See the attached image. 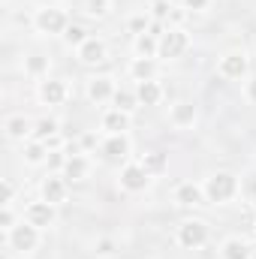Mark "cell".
I'll list each match as a JSON object with an SVG mask.
<instances>
[{
	"label": "cell",
	"mask_w": 256,
	"mask_h": 259,
	"mask_svg": "<svg viewBox=\"0 0 256 259\" xmlns=\"http://www.w3.org/2000/svg\"><path fill=\"white\" fill-rule=\"evenodd\" d=\"M202 187H205V199L214 202V205H226V202H232L241 193V181L232 172H214V175L205 178Z\"/></svg>",
	"instance_id": "1"
},
{
	"label": "cell",
	"mask_w": 256,
	"mask_h": 259,
	"mask_svg": "<svg viewBox=\"0 0 256 259\" xmlns=\"http://www.w3.org/2000/svg\"><path fill=\"white\" fill-rule=\"evenodd\" d=\"M69 24H72V21L66 18L64 9H58V6H39V9L33 12V27H36V33H42V36H64Z\"/></svg>",
	"instance_id": "2"
},
{
	"label": "cell",
	"mask_w": 256,
	"mask_h": 259,
	"mask_svg": "<svg viewBox=\"0 0 256 259\" xmlns=\"http://www.w3.org/2000/svg\"><path fill=\"white\" fill-rule=\"evenodd\" d=\"M39 232L42 229H36L33 223H27L24 217L6 232V244L15 250V253H30V250H36L39 247Z\"/></svg>",
	"instance_id": "3"
},
{
	"label": "cell",
	"mask_w": 256,
	"mask_h": 259,
	"mask_svg": "<svg viewBox=\"0 0 256 259\" xmlns=\"http://www.w3.org/2000/svg\"><path fill=\"white\" fill-rule=\"evenodd\" d=\"M118 184L124 193H145L148 184H151V172L139 163V160H127L121 166V175H118Z\"/></svg>",
	"instance_id": "4"
},
{
	"label": "cell",
	"mask_w": 256,
	"mask_h": 259,
	"mask_svg": "<svg viewBox=\"0 0 256 259\" xmlns=\"http://www.w3.org/2000/svg\"><path fill=\"white\" fill-rule=\"evenodd\" d=\"M208 235L211 232H208V223L205 220H184L178 226V232H175V241L184 250H199V247L208 244Z\"/></svg>",
	"instance_id": "5"
},
{
	"label": "cell",
	"mask_w": 256,
	"mask_h": 259,
	"mask_svg": "<svg viewBox=\"0 0 256 259\" xmlns=\"http://www.w3.org/2000/svg\"><path fill=\"white\" fill-rule=\"evenodd\" d=\"M190 49V33L184 30V27H166V33L160 36V55L157 58H163V61H175V58H181L184 52Z\"/></svg>",
	"instance_id": "6"
},
{
	"label": "cell",
	"mask_w": 256,
	"mask_h": 259,
	"mask_svg": "<svg viewBox=\"0 0 256 259\" xmlns=\"http://www.w3.org/2000/svg\"><path fill=\"white\" fill-rule=\"evenodd\" d=\"M217 72H220V78H229V81H238V78H247V72H250V58L244 55V52H226L223 58H220V64H217Z\"/></svg>",
	"instance_id": "7"
},
{
	"label": "cell",
	"mask_w": 256,
	"mask_h": 259,
	"mask_svg": "<svg viewBox=\"0 0 256 259\" xmlns=\"http://www.w3.org/2000/svg\"><path fill=\"white\" fill-rule=\"evenodd\" d=\"M115 91H118V84H115V78H112V75H94V78H88V84H84L88 100H91V103H97V106L112 103Z\"/></svg>",
	"instance_id": "8"
},
{
	"label": "cell",
	"mask_w": 256,
	"mask_h": 259,
	"mask_svg": "<svg viewBox=\"0 0 256 259\" xmlns=\"http://www.w3.org/2000/svg\"><path fill=\"white\" fill-rule=\"evenodd\" d=\"M75 58H78V64H84V66H97L109 58V49H106V42H103L100 36H88V39L75 49Z\"/></svg>",
	"instance_id": "9"
},
{
	"label": "cell",
	"mask_w": 256,
	"mask_h": 259,
	"mask_svg": "<svg viewBox=\"0 0 256 259\" xmlns=\"http://www.w3.org/2000/svg\"><path fill=\"white\" fill-rule=\"evenodd\" d=\"M36 94H39L42 106H64L66 97H69V88H66L64 78H42Z\"/></svg>",
	"instance_id": "10"
},
{
	"label": "cell",
	"mask_w": 256,
	"mask_h": 259,
	"mask_svg": "<svg viewBox=\"0 0 256 259\" xmlns=\"http://www.w3.org/2000/svg\"><path fill=\"white\" fill-rule=\"evenodd\" d=\"M130 136L127 133H118V136H106L103 139V145H100V151H103V157L109 160V163H127V157H130Z\"/></svg>",
	"instance_id": "11"
},
{
	"label": "cell",
	"mask_w": 256,
	"mask_h": 259,
	"mask_svg": "<svg viewBox=\"0 0 256 259\" xmlns=\"http://www.w3.org/2000/svg\"><path fill=\"white\" fill-rule=\"evenodd\" d=\"M66 190H69V181H66L61 172H49L46 181L39 184V196L46 202H52V205H61L66 199Z\"/></svg>",
	"instance_id": "12"
},
{
	"label": "cell",
	"mask_w": 256,
	"mask_h": 259,
	"mask_svg": "<svg viewBox=\"0 0 256 259\" xmlns=\"http://www.w3.org/2000/svg\"><path fill=\"white\" fill-rule=\"evenodd\" d=\"M55 205L52 202H46V199H39V202H30L27 208H24V220L27 223H33L36 229H49L52 223H55Z\"/></svg>",
	"instance_id": "13"
},
{
	"label": "cell",
	"mask_w": 256,
	"mask_h": 259,
	"mask_svg": "<svg viewBox=\"0 0 256 259\" xmlns=\"http://www.w3.org/2000/svg\"><path fill=\"white\" fill-rule=\"evenodd\" d=\"M175 202H178L181 208L205 205V202H208V199H205V187H202V184H196V181H181V184L175 187Z\"/></svg>",
	"instance_id": "14"
},
{
	"label": "cell",
	"mask_w": 256,
	"mask_h": 259,
	"mask_svg": "<svg viewBox=\"0 0 256 259\" xmlns=\"http://www.w3.org/2000/svg\"><path fill=\"white\" fill-rule=\"evenodd\" d=\"M100 127H103V133H106V136L127 133V130H130V115L112 106V109H106V112H103V118H100Z\"/></svg>",
	"instance_id": "15"
},
{
	"label": "cell",
	"mask_w": 256,
	"mask_h": 259,
	"mask_svg": "<svg viewBox=\"0 0 256 259\" xmlns=\"http://www.w3.org/2000/svg\"><path fill=\"white\" fill-rule=\"evenodd\" d=\"M3 130H6V139L9 142H27V139H33V124L24 115H9Z\"/></svg>",
	"instance_id": "16"
},
{
	"label": "cell",
	"mask_w": 256,
	"mask_h": 259,
	"mask_svg": "<svg viewBox=\"0 0 256 259\" xmlns=\"http://www.w3.org/2000/svg\"><path fill=\"white\" fill-rule=\"evenodd\" d=\"M49 151H52V145H49V142L27 139V142H24V148H21V157H24V163H27V166H46Z\"/></svg>",
	"instance_id": "17"
},
{
	"label": "cell",
	"mask_w": 256,
	"mask_h": 259,
	"mask_svg": "<svg viewBox=\"0 0 256 259\" xmlns=\"http://www.w3.org/2000/svg\"><path fill=\"white\" fill-rule=\"evenodd\" d=\"M136 97L142 106H157L163 100V84L157 78H148V81H136Z\"/></svg>",
	"instance_id": "18"
},
{
	"label": "cell",
	"mask_w": 256,
	"mask_h": 259,
	"mask_svg": "<svg viewBox=\"0 0 256 259\" xmlns=\"http://www.w3.org/2000/svg\"><path fill=\"white\" fill-rule=\"evenodd\" d=\"M88 172H91V160H88L84 154H69V157H66V166H64V172H61V175H64L66 181H81Z\"/></svg>",
	"instance_id": "19"
},
{
	"label": "cell",
	"mask_w": 256,
	"mask_h": 259,
	"mask_svg": "<svg viewBox=\"0 0 256 259\" xmlns=\"http://www.w3.org/2000/svg\"><path fill=\"white\" fill-rule=\"evenodd\" d=\"M169 121H172V127H178V130L193 127V124H196V106L187 103V100L175 103V106H172V112H169Z\"/></svg>",
	"instance_id": "20"
},
{
	"label": "cell",
	"mask_w": 256,
	"mask_h": 259,
	"mask_svg": "<svg viewBox=\"0 0 256 259\" xmlns=\"http://www.w3.org/2000/svg\"><path fill=\"white\" fill-rule=\"evenodd\" d=\"M130 75H133V81L157 78V58H133L130 61Z\"/></svg>",
	"instance_id": "21"
},
{
	"label": "cell",
	"mask_w": 256,
	"mask_h": 259,
	"mask_svg": "<svg viewBox=\"0 0 256 259\" xmlns=\"http://www.w3.org/2000/svg\"><path fill=\"white\" fill-rule=\"evenodd\" d=\"M133 52H136V58H157L160 39L154 33H139V36H133Z\"/></svg>",
	"instance_id": "22"
},
{
	"label": "cell",
	"mask_w": 256,
	"mask_h": 259,
	"mask_svg": "<svg viewBox=\"0 0 256 259\" xmlns=\"http://www.w3.org/2000/svg\"><path fill=\"white\" fill-rule=\"evenodd\" d=\"M112 106L121 109V112H127V115H133L142 103H139V97H136V88H118L115 97H112Z\"/></svg>",
	"instance_id": "23"
},
{
	"label": "cell",
	"mask_w": 256,
	"mask_h": 259,
	"mask_svg": "<svg viewBox=\"0 0 256 259\" xmlns=\"http://www.w3.org/2000/svg\"><path fill=\"white\" fill-rule=\"evenodd\" d=\"M220 256L223 259H250V247L241 238H226L223 247H220Z\"/></svg>",
	"instance_id": "24"
},
{
	"label": "cell",
	"mask_w": 256,
	"mask_h": 259,
	"mask_svg": "<svg viewBox=\"0 0 256 259\" xmlns=\"http://www.w3.org/2000/svg\"><path fill=\"white\" fill-rule=\"evenodd\" d=\"M139 163L151 172V178H154V175H163V172L169 169V157H166L163 151H151V154H145Z\"/></svg>",
	"instance_id": "25"
},
{
	"label": "cell",
	"mask_w": 256,
	"mask_h": 259,
	"mask_svg": "<svg viewBox=\"0 0 256 259\" xmlns=\"http://www.w3.org/2000/svg\"><path fill=\"white\" fill-rule=\"evenodd\" d=\"M24 72L30 78H49V58L46 55H30L24 58Z\"/></svg>",
	"instance_id": "26"
},
{
	"label": "cell",
	"mask_w": 256,
	"mask_h": 259,
	"mask_svg": "<svg viewBox=\"0 0 256 259\" xmlns=\"http://www.w3.org/2000/svg\"><path fill=\"white\" fill-rule=\"evenodd\" d=\"M58 130H61V124H58L55 118H39V121L33 124V139L49 142V139H55V136H58Z\"/></svg>",
	"instance_id": "27"
},
{
	"label": "cell",
	"mask_w": 256,
	"mask_h": 259,
	"mask_svg": "<svg viewBox=\"0 0 256 259\" xmlns=\"http://www.w3.org/2000/svg\"><path fill=\"white\" fill-rule=\"evenodd\" d=\"M88 36H91V33H88L81 24H69V27H66V33H64V42L69 46V49H78Z\"/></svg>",
	"instance_id": "28"
},
{
	"label": "cell",
	"mask_w": 256,
	"mask_h": 259,
	"mask_svg": "<svg viewBox=\"0 0 256 259\" xmlns=\"http://www.w3.org/2000/svg\"><path fill=\"white\" fill-rule=\"evenodd\" d=\"M109 9H112V0H88V3H84V12H88L91 18H106Z\"/></svg>",
	"instance_id": "29"
},
{
	"label": "cell",
	"mask_w": 256,
	"mask_h": 259,
	"mask_svg": "<svg viewBox=\"0 0 256 259\" xmlns=\"http://www.w3.org/2000/svg\"><path fill=\"white\" fill-rule=\"evenodd\" d=\"M66 157H69V154H64L61 148H52V151H49V160H46V166H49V172H64V166H66Z\"/></svg>",
	"instance_id": "30"
},
{
	"label": "cell",
	"mask_w": 256,
	"mask_h": 259,
	"mask_svg": "<svg viewBox=\"0 0 256 259\" xmlns=\"http://www.w3.org/2000/svg\"><path fill=\"white\" fill-rule=\"evenodd\" d=\"M151 9H154V12H151L154 21H166V24H169V18H172V3H169V0H154Z\"/></svg>",
	"instance_id": "31"
},
{
	"label": "cell",
	"mask_w": 256,
	"mask_h": 259,
	"mask_svg": "<svg viewBox=\"0 0 256 259\" xmlns=\"http://www.w3.org/2000/svg\"><path fill=\"white\" fill-rule=\"evenodd\" d=\"M127 27H130V33H133V36L148 33V27H151V15H133V18L127 21Z\"/></svg>",
	"instance_id": "32"
},
{
	"label": "cell",
	"mask_w": 256,
	"mask_h": 259,
	"mask_svg": "<svg viewBox=\"0 0 256 259\" xmlns=\"http://www.w3.org/2000/svg\"><path fill=\"white\" fill-rule=\"evenodd\" d=\"M15 223H18V220H15V211H12V205H3V208H0V229H3V232H9Z\"/></svg>",
	"instance_id": "33"
},
{
	"label": "cell",
	"mask_w": 256,
	"mask_h": 259,
	"mask_svg": "<svg viewBox=\"0 0 256 259\" xmlns=\"http://www.w3.org/2000/svg\"><path fill=\"white\" fill-rule=\"evenodd\" d=\"M94 250H97V256H112V253H115V241H112V238H100Z\"/></svg>",
	"instance_id": "34"
},
{
	"label": "cell",
	"mask_w": 256,
	"mask_h": 259,
	"mask_svg": "<svg viewBox=\"0 0 256 259\" xmlns=\"http://www.w3.org/2000/svg\"><path fill=\"white\" fill-rule=\"evenodd\" d=\"M208 3H211V0H184V9H190V12H202V9H208Z\"/></svg>",
	"instance_id": "35"
},
{
	"label": "cell",
	"mask_w": 256,
	"mask_h": 259,
	"mask_svg": "<svg viewBox=\"0 0 256 259\" xmlns=\"http://www.w3.org/2000/svg\"><path fill=\"white\" fill-rule=\"evenodd\" d=\"M244 97H247V100L256 106V75H250V78H247V84H244Z\"/></svg>",
	"instance_id": "36"
},
{
	"label": "cell",
	"mask_w": 256,
	"mask_h": 259,
	"mask_svg": "<svg viewBox=\"0 0 256 259\" xmlns=\"http://www.w3.org/2000/svg\"><path fill=\"white\" fill-rule=\"evenodd\" d=\"M3 190H6V196H3V205H12V199H15V184L6 178L3 181Z\"/></svg>",
	"instance_id": "37"
},
{
	"label": "cell",
	"mask_w": 256,
	"mask_h": 259,
	"mask_svg": "<svg viewBox=\"0 0 256 259\" xmlns=\"http://www.w3.org/2000/svg\"><path fill=\"white\" fill-rule=\"evenodd\" d=\"M247 193H250V199H256V175L247 178Z\"/></svg>",
	"instance_id": "38"
},
{
	"label": "cell",
	"mask_w": 256,
	"mask_h": 259,
	"mask_svg": "<svg viewBox=\"0 0 256 259\" xmlns=\"http://www.w3.org/2000/svg\"><path fill=\"white\" fill-rule=\"evenodd\" d=\"M94 142H97V139H94V136H91V133H88V136H84V139H81V145H84V148H91V145H94Z\"/></svg>",
	"instance_id": "39"
},
{
	"label": "cell",
	"mask_w": 256,
	"mask_h": 259,
	"mask_svg": "<svg viewBox=\"0 0 256 259\" xmlns=\"http://www.w3.org/2000/svg\"><path fill=\"white\" fill-rule=\"evenodd\" d=\"M253 229H256V223H253Z\"/></svg>",
	"instance_id": "40"
}]
</instances>
